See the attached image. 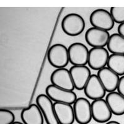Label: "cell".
Returning <instances> with one entry per match:
<instances>
[{"label":"cell","mask_w":124,"mask_h":124,"mask_svg":"<svg viewBox=\"0 0 124 124\" xmlns=\"http://www.w3.org/2000/svg\"><path fill=\"white\" fill-rule=\"evenodd\" d=\"M14 120L15 116L11 111L4 108L0 110V124H12Z\"/></svg>","instance_id":"cell-21"},{"label":"cell","mask_w":124,"mask_h":124,"mask_svg":"<svg viewBox=\"0 0 124 124\" xmlns=\"http://www.w3.org/2000/svg\"><path fill=\"white\" fill-rule=\"evenodd\" d=\"M107 46V49L112 54L124 55V37L119 34L110 35Z\"/></svg>","instance_id":"cell-18"},{"label":"cell","mask_w":124,"mask_h":124,"mask_svg":"<svg viewBox=\"0 0 124 124\" xmlns=\"http://www.w3.org/2000/svg\"><path fill=\"white\" fill-rule=\"evenodd\" d=\"M68 49L70 62L73 66H85L88 63V48L84 44L75 42L70 45Z\"/></svg>","instance_id":"cell-4"},{"label":"cell","mask_w":124,"mask_h":124,"mask_svg":"<svg viewBox=\"0 0 124 124\" xmlns=\"http://www.w3.org/2000/svg\"><path fill=\"white\" fill-rule=\"evenodd\" d=\"M109 55L105 48H92L89 50L88 65L92 70H100L107 65Z\"/></svg>","instance_id":"cell-11"},{"label":"cell","mask_w":124,"mask_h":124,"mask_svg":"<svg viewBox=\"0 0 124 124\" xmlns=\"http://www.w3.org/2000/svg\"><path fill=\"white\" fill-rule=\"evenodd\" d=\"M54 110L60 124H73L75 120L73 107L65 103L55 102Z\"/></svg>","instance_id":"cell-15"},{"label":"cell","mask_w":124,"mask_h":124,"mask_svg":"<svg viewBox=\"0 0 124 124\" xmlns=\"http://www.w3.org/2000/svg\"><path fill=\"white\" fill-rule=\"evenodd\" d=\"M97 75L106 91L112 93L117 89L120 80L119 76L108 67H105L98 71Z\"/></svg>","instance_id":"cell-14"},{"label":"cell","mask_w":124,"mask_h":124,"mask_svg":"<svg viewBox=\"0 0 124 124\" xmlns=\"http://www.w3.org/2000/svg\"><path fill=\"white\" fill-rule=\"evenodd\" d=\"M87 97L93 100L103 99L106 91L97 75H92L84 89Z\"/></svg>","instance_id":"cell-12"},{"label":"cell","mask_w":124,"mask_h":124,"mask_svg":"<svg viewBox=\"0 0 124 124\" xmlns=\"http://www.w3.org/2000/svg\"><path fill=\"white\" fill-rule=\"evenodd\" d=\"M110 14L116 23L120 24L124 23V7H112Z\"/></svg>","instance_id":"cell-20"},{"label":"cell","mask_w":124,"mask_h":124,"mask_svg":"<svg viewBox=\"0 0 124 124\" xmlns=\"http://www.w3.org/2000/svg\"><path fill=\"white\" fill-rule=\"evenodd\" d=\"M47 58L50 64L56 69L64 68L70 62L68 49L63 44H54L48 50Z\"/></svg>","instance_id":"cell-1"},{"label":"cell","mask_w":124,"mask_h":124,"mask_svg":"<svg viewBox=\"0 0 124 124\" xmlns=\"http://www.w3.org/2000/svg\"><path fill=\"white\" fill-rule=\"evenodd\" d=\"M106 124H120L117 121H110V122H107Z\"/></svg>","instance_id":"cell-24"},{"label":"cell","mask_w":124,"mask_h":124,"mask_svg":"<svg viewBox=\"0 0 124 124\" xmlns=\"http://www.w3.org/2000/svg\"><path fill=\"white\" fill-rule=\"evenodd\" d=\"M91 111L93 119L101 124L109 121L112 116L107 102L103 99L95 100L91 103Z\"/></svg>","instance_id":"cell-9"},{"label":"cell","mask_w":124,"mask_h":124,"mask_svg":"<svg viewBox=\"0 0 124 124\" xmlns=\"http://www.w3.org/2000/svg\"><path fill=\"white\" fill-rule=\"evenodd\" d=\"M117 91L118 93H120L122 96L124 97V76H122L120 78L117 87Z\"/></svg>","instance_id":"cell-22"},{"label":"cell","mask_w":124,"mask_h":124,"mask_svg":"<svg viewBox=\"0 0 124 124\" xmlns=\"http://www.w3.org/2000/svg\"><path fill=\"white\" fill-rule=\"evenodd\" d=\"M110 37L107 31L96 27H91L85 34L86 42L93 48H104L107 45Z\"/></svg>","instance_id":"cell-7"},{"label":"cell","mask_w":124,"mask_h":124,"mask_svg":"<svg viewBox=\"0 0 124 124\" xmlns=\"http://www.w3.org/2000/svg\"><path fill=\"white\" fill-rule=\"evenodd\" d=\"M21 118L24 124H44L42 112L35 104L24 108L21 114Z\"/></svg>","instance_id":"cell-16"},{"label":"cell","mask_w":124,"mask_h":124,"mask_svg":"<svg viewBox=\"0 0 124 124\" xmlns=\"http://www.w3.org/2000/svg\"><path fill=\"white\" fill-rule=\"evenodd\" d=\"M107 65L109 69L118 75L124 76V55H110Z\"/></svg>","instance_id":"cell-19"},{"label":"cell","mask_w":124,"mask_h":124,"mask_svg":"<svg viewBox=\"0 0 124 124\" xmlns=\"http://www.w3.org/2000/svg\"><path fill=\"white\" fill-rule=\"evenodd\" d=\"M106 101L113 114H124V97L120 93L115 91L109 93L106 96Z\"/></svg>","instance_id":"cell-17"},{"label":"cell","mask_w":124,"mask_h":124,"mask_svg":"<svg viewBox=\"0 0 124 124\" xmlns=\"http://www.w3.org/2000/svg\"><path fill=\"white\" fill-rule=\"evenodd\" d=\"M46 95L55 102L74 104L77 99L76 94L73 91L65 90L53 85H48L45 89Z\"/></svg>","instance_id":"cell-5"},{"label":"cell","mask_w":124,"mask_h":124,"mask_svg":"<svg viewBox=\"0 0 124 124\" xmlns=\"http://www.w3.org/2000/svg\"><path fill=\"white\" fill-rule=\"evenodd\" d=\"M70 73L75 88L79 91L85 89L91 76L89 68L86 66H73L70 69Z\"/></svg>","instance_id":"cell-13"},{"label":"cell","mask_w":124,"mask_h":124,"mask_svg":"<svg viewBox=\"0 0 124 124\" xmlns=\"http://www.w3.org/2000/svg\"><path fill=\"white\" fill-rule=\"evenodd\" d=\"M53 85L65 90L73 91L75 89L70 71L66 68H58L53 72L50 76Z\"/></svg>","instance_id":"cell-8"},{"label":"cell","mask_w":124,"mask_h":124,"mask_svg":"<svg viewBox=\"0 0 124 124\" xmlns=\"http://www.w3.org/2000/svg\"><path fill=\"white\" fill-rule=\"evenodd\" d=\"M89 21L93 27L104 31H110L114 26V21L110 13L103 9H98L94 11L91 14Z\"/></svg>","instance_id":"cell-3"},{"label":"cell","mask_w":124,"mask_h":124,"mask_svg":"<svg viewBox=\"0 0 124 124\" xmlns=\"http://www.w3.org/2000/svg\"><path fill=\"white\" fill-rule=\"evenodd\" d=\"M118 32L120 35L124 37V23H122L118 25Z\"/></svg>","instance_id":"cell-23"},{"label":"cell","mask_w":124,"mask_h":124,"mask_svg":"<svg viewBox=\"0 0 124 124\" xmlns=\"http://www.w3.org/2000/svg\"><path fill=\"white\" fill-rule=\"evenodd\" d=\"M12 124H23V123L21 122H14Z\"/></svg>","instance_id":"cell-25"},{"label":"cell","mask_w":124,"mask_h":124,"mask_svg":"<svg viewBox=\"0 0 124 124\" xmlns=\"http://www.w3.org/2000/svg\"><path fill=\"white\" fill-rule=\"evenodd\" d=\"M36 103L43 114L47 124H60L54 110V104L46 94H40L36 98Z\"/></svg>","instance_id":"cell-10"},{"label":"cell","mask_w":124,"mask_h":124,"mask_svg":"<svg viewBox=\"0 0 124 124\" xmlns=\"http://www.w3.org/2000/svg\"><path fill=\"white\" fill-rule=\"evenodd\" d=\"M75 120L79 124H88L93 118L91 104L84 97H79L73 104Z\"/></svg>","instance_id":"cell-6"},{"label":"cell","mask_w":124,"mask_h":124,"mask_svg":"<svg viewBox=\"0 0 124 124\" xmlns=\"http://www.w3.org/2000/svg\"><path fill=\"white\" fill-rule=\"evenodd\" d=\"M63 31L69 36L75 37L81 34L85 28V21L79 14L71 13L65 16L62 21Z\"/></svg>","instance_id":"cell-2"}]
</instances>
